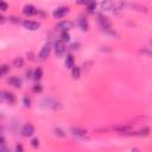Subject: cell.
I'll return each instance as SVG.
<instances>
[{
  "mask_svg": "<svg viewBox=\"0 0 152 152\" xmlns=\"http://www.w3.org/2000/svg\"><path fill=\"white\" fill-rule=\"evenodd\" d=\"M71 76H73V79H75V80L80 79V76H81V68L77 67V66H75L71 69Z\"/></svg>",
  "mask_w": 152,
  "mask_h": 152,
  "instance_id": "5bb4252c",
  "label": "cell"
},
{
  "mask_svg": "<svg viewBox=\"0 0 152 152\" xmlns=\"http://www.w3.org/2000/svg\"><path fill=\"white\" fill-rule=\"evenodd\" d=\"M42 76H43V70H42L40 68L35 69V71H33V79H35L36 81H39V80L42 79Z\"/></svg>",
  "mask_w": 152,
  "mask_h": 152,
  "instance_id": "ac0fdd59",
  "label": "cell"
},
{
  "mask_svg": "<svg viewBox=\"0 0 152 152\" xmlns=\"http://www.w3.org/2000/svg\"><path fill=\"white\" fill-rule=\"evenodd\" d=\"M77 24H79V26H80V29L82 30V31H87L88 30V22H87V19L84 17H80L79 20H77Z\"/></svg>",
  "mask_w": 152,
  "mask_h": 152,
  "instance_id": "4fadbf2b",
  "label": "cell"
},
{
  "mask_svg": "<svg viewBox=\"0 0 152 152\" xmlns=\"http://www.w3.org/2000/svg\"><path fill=\"white\" fill-rule=\"evenodd\" d=\"M1 100L8 102L10 105L16 103V96H14L13 93H10V92H3L1 93Z\"/></svg>",
  "mask_w": 152,
  "mask_h": 152,
  "instance_id": "52a82bcc",
  "label": "cell"
},
{
  "mask_svg": "<svg viewBox=\"0 0 152 152\" xmlns=\"http://www.w3.org/2000/svg\"><path fill=\"white\" fill-rule=\"evenodd\" d=\"M32 90H33V93H42L43 87H42V84H36V86H33Z\"/></svg>",
  "mask_w": 152,
  "mask_h": 152,
  "instance_id": "484cf974",
  "label": "cell"
},
{
  "mask_svg": "<svg viewBox=\"0 0 152 152\" xmlns=\"http://www.w3.org/2000/svg\"><path fill=\"white\" fill-rule=\"evenodd\" d=\"M130 7L137 10V11H140V12H147V8L143 5H139V4H130Z\"/></svg>",
  "mask_w": 152,
  "mask_h": 152,
  "instance_id": "d6986e66",
  "label": "cell"
},
{
  "mask_svg": "<svg viewBox=\"0 0 152 152\" xmlns=\"http://www.w3.org/2000/svg\"><path fill=\"white\" fill-rule=\"evenodd\" d=\"M33 133H35V127L32 124H26L22 128V134L24 137H31V135H33Z\"/></svg>",
  "mask_w": 152,
  "mask_h": 152,
  "instance_id": "ba28073f",
  "label": "cell"
},
{
  "mask_svg": "<svg viewBox=\"0 0 152 152\" xmlns=\"http://www.w3.org/2000/svg\"><path fill=\"white\" fill-rule=\"evenodd\" d=\"M23 26L27 30H31V31H36V30L39 29L40 24L37 23V22H33V20H24L23 22Z\"/></svg>",
  "mask_w": 152,
  "mask_h": 152,
  "instance_id": "5b68a950",
  "label": "cell"
},
{
  "mask_svg": "<svg viewBox=\"0 0 152 152\" xmlns=\"http://www.w3.org/2000/svg\"><path fill=\"white\" fill-rule=\"evenodd\" d=\"M50 52H51V44H50V43L44 44L43 48H42V50H40V52H39V55H38V58H39L40 61H45V59L49 57Z\"/></svg>",
  "mask_w": 152,
  "mask_h": 152,
  "instance_id": "6da1fadb",
  "label": "cell"
},
{
  "mask_svg": "<svg viewBox=\"0 0 152 152\" xmlns=\"http://www.w3.org/2000/svg\"><path fill=\"white\" fill-rule=\"evenodd\" d=\"M23 13L25 14V16L31 17V16H35V14H37L38 11H37V8H36L35 6H32V5H26V6H24V8H23Z\"/></svg>",
  "mask_w": 152,
  "mask_h": 152,
  "instance_id": "30bf717a",
  "label": "cell"
},
{
  "mask_svg": "<svg viewBox=\"0 0 152 152\" xmlns=\"http://www.w3.org/2000/svg\"><path fill=\"white\" fill-rule=\"evenodd\" d=\"M55 133H56L57 135H59V137H66L64 132H63L62 130H59V128H56V130H55Z\"/></svg>",
  "mask_w": 152,
  "mask_h": 152,
  "instance_id": "f546056e",
  "label": "cell"
},
{
  "mask_svg": "<svg viewBox=\"0 0 152 152\" xmlns=\"http://www.w3.org/2000/svg\"><path fill=\"white\" fill-rule=\"evenodd\" d=\"M54 49L57 56H62L66 52V43H63L62 40H57L54 45Z\"/></svg>",
  "mask_w": 152,
  "mask_h": 152,
  "instance_id": "277c9868",
  "label": "cell"
},
{
  "mask_svg": "<svg viewBox=\"0 0 152 152\" xmlns=\"http://www.w3.org/2000/svg\"><path fill=\"white\" fill-rule=\"evenodd\" d=\"M95 7H96V4H95V3H88V4H87V8H88V12H89V13H94Z\"/></svg>",
  "mask_w": 152,
  "mask_h": 152,
  "instance_id": "d4e9b609",
  "label": "cell"
},
{
  "mask_svg": "<svg viewBox=\"0 0 152 152\" xmlns=\"http://www.w3.org/2000/svg\"><path fill=\"white\" fill-rule=\"evenodd\" d=\"M8 8V5L5 1H0V10L1 11H6Z\"/></svg>",
  "mask_w": 152,
  "mask_h": 152,
  "instance_id": "f1b7e54d",
  "label": "cell"
},
{
  "mask_svg": "<svg viewBox=\"0 0 152 152\" xmlns=\"http://www.w3.org/2000/svg\"><path fill=\"white\" fill-rule=\"evenodd\" d=\"M150 128L149 127H144V128H142V130H139L138 132H135V133H133L134 135H138V137H146V135H149L150 134Z\"/></svg>",
  "mask_w": 152,
  "mask_h": 152,
  "instance_id": "e0dca14e",
  "label": "cell"
},
{
  "mask_svg": "<svg viewBox=\"0 0 152 152\" xmlns=\"http://www.w3.org/2000/svg\"><path fill=\"white\" fill-rule=\"evenodd\" d=\"M71 132L74 135L79 137V138H86V135H87V131L83 128H80V127H73Z\"/></svg>",
  "mask_w": 152,
  "mask_h": 152,
  "instance_id": "8fae6325",
  "label": "cell"
},
{
  "mask_svg": "<svg viewBox=\"0 0 152 152\" xmlns=\"http://www.w3.org/2000/svg\"><path fill=\"white\" fill-rule=\"evenodd\" d=\"M113 130L116 131L118 133H121V134H130V133H132V127L130 125H118V126H114Z\"/></svg>",
  "mask_w": 152,
  "mask_h": 152,
  "instance_id": "8992f818",
  "label": "cell"
},
{
  "mask_svg": "<svg viewBox=\"0 0 152 152\" xmlns=\"http://www.w3.org/2000/svg\"><path fill=\"white\" fill-rule=\"evenodd\" d=\"M12 66L14 68H22V67H24V59L22 57H16V58L13 59Z\"/></svg>",
  "mask_w": 152,
  "mask_h": 152,
  "instance_id": "2e32d148",
  "label": "cell"
},
{
  "mask_svg": "<svg viewBox=\"0 0 152 152\" xmlns=\"http://www.w3.org/2000/svg\"><path fill=\"white\" fill-rule=\"evenodd\" d=\"M139 54L143 55V56L152 57V50H149V49H140V50H139Z\"/></svg>",
  "mask_w": 152,
  "mask_h": 152,
  "instance_id": "cb8c5ba5",
  "label": "cell"
},
{
  "mask_svg": "<svg viewBox=\"0 0 152 152\" xmlns=\"http://www.w3.org/2000/svg\"><path fill=\"white\" fill-rule=\"evenodd\" d=\"M56 29L61 32H68L70 29H73V23L69 20H64V22H61L56 25Z\"/></svg>",
  "mask_w": 152,
  "mask_h": 152,
  "instance_id": "7a4b0ae2",
  "label": "cell"
},
{
  "mask_svg": "<svg viewBox=\"0 0 152 152\" xmlns=\"http://www.w3.org/2000/svg\"><path fill=\"white\" fill-rule=\"evenodd\" d=\"M102 10H112L113 8V3L112 1H103L101 3Z\"/></svg>",
  "mask_w": 152,
  "mask_h": 152,
  "instance_id": "ffe728a7",
  "label": "cell"
},
{
  "mask_svg": "<svg viewBox=\"0 0 152 152\" xmlns=\"http://www.w3.org/2000/svg\"><path fill=\"white\" fill-rule=\"evenodd\" d=\"M23 103H24L25 107H30V105H31V100H30L27 96H24V99H23Z\"/></svg>",
  "mask_w": 152,
  "mask_h": 152,
  "instance_id": "4316f807",
  "label": "cell"
},
{
  "mask_svg": "<svg viewBox=\"0 0 152 152\" xmlns=\"http://www.w3.org/2000/svg\"><path fill=\"white\" fill-rule=\"evenodd\" d=\"M0 152H10V150L6 147V145H1V149H0Z\"/></svg>",
  "mask_w": 152,
  "mask_h": 152,
  "instance_id": "1f68e13d",
  "label": "cell"
},
{
  "mask_svg": "<svg viewBox=\"0 0 152 152\" xmlns=\"http://www.w3.org/2000/svg\"><path fill=\"white\" fill-rule=\"evenodd\" d=\"M132 152H139L138 149H132Z\"/></svg>",
  "mask_w": 152,
  "mask_h": 152,
  "instance_id": "836d02e7",
  "label": "cell"
},
{
  "mask_svg": "<svg viewBox=\"0 0 152 152\" xmlns=\"http://www.w3.org/2000/svg\"><path fill=\"white\" fill-rule=\"evenodd\" d=\"M125 6V3H121V1H115V3H113V8L112 10H114V11H119V10H121Z\"/></svg>",
  "mask_w": 152,
  "mask_h": 152,
  "instance_id": "44dd1931",
  "label": "cell"
},
{
  "mask_svg": "<svg viewBox=\"0 0 152 152\" xmlns=\"http://www.w3.org/2000/svg\"><path fill=\"white\" fill-rule=\"evenodd\" d=\"M61 40H62L63 43L69 42L70 40V35L68 32H62V33H61Z\"/></svg>",
  "mask_w": 152,
  "mask_h": 152,
  "instance_id": "603a6c76",
  "label": "cell"
},
{
  "mask_svg": "<svg viewBox=\"0 0 152 152\" xmlns=\"http://www.w3.org/2000/svg\"><path fill=\"white\" fill-rule=\"evenodd\" d=\"M16 152H24V147L22 144H17L16 146Z\"/></svg>",
  "mask_w": 152,
  "mask_h": 152,
  "instance_id": "4dcf8cb0",
  "label": "cell"
},
{
  "mask_svg": "<svg viewBox=\"0 0 152 152\" xmlns=\"http://www.w3.org/2000/svg\"><path fill=\"white\" fill-rule=\"evenodd\" d=\"M8 83L13 87L16 88H20L22 87V80L19 77H16V76H13V77H10L8 79Z\"/></svg>",
  "mask_w": 152,
  "mask_h": 152,
  "instance_id": "7c38bea8",
  "label": "cell"
},
{
  "mask_svg": "<svg viewBox=\"0 0 152 152\" xmlns=\"http://www.w3.org/2000/svg\"><path fill=\"white\" fill-rule=\"evenodd\" d=\"M31 146L35 147V149H37V147L39 146V140H38V138H33V139L31 140Z\"/></svg>",
  "mask_w": 152,
  "mask_h": 152,
  "instance_id": "83f0119b",
  "label": "cell"
},
{
  "mask_svg": "<svg viewBox=\"0 0 152 152\" xmlns=\"http://www.w3.org/2000/svg\"><path fill=\"white\" fill-rule=\"evenodd\" d=\"M10 71V67L7 66V64H4V66H1V70H0V75H1L3 76V77H4V76H6L7 75V73Z\"/></svg>",
  "mask_w": 152,
  "mask_h": 152,
  "instance_id": "7402d4cb",
  "label": "cell"
},
{
  "mask_svg": "<svg viewBox=\"0 0 152 152\" xmlns=\"http://www.w3.org/2000/svg\"><path fill=\"white\" fill-rule=\"evenodd\" d=\"M0 23H1V24L5 23V18H4V17H0Z\"/></svg>",
  "mask_w": 152,
  "mask_h": 152,
  "instance_id": "d6a6232c",
  "label": "cell"
},
{
  "mask_svg": "<svg viewBox=\"0 0 152 152\" xmlns=\"http://www.w3.org/2000/svg\"><path fill=\"white\" fill-rule=\"evenodd\" d=\"M68 12H69V8H68V7H64V6L57 7V8L54 11L52 16H54V18H56V19H61V18H63L64 16H67Z\"/></svg>",
  "mask_w": 152,
  "mask_h": 152,
  "instance_id": "3957f363",
  "label": "cell"
},
{
  "mask_svg": "<svg viewBox=\"0 0 152 152\" xmlns=\"http://www.w3.org/2000/svg\"><path fill=\"white\" fill-rule=\"evenodd\" d=\"M66 66H67V68H70V69H73L75 67V61H74L73 55H67V57H66Z\"/></svg>",
  "mask_w": 152,
  "mask_h": 152,
  "instance_id": "9a60e30c",
  "label": "cell"
},
{
  "mask_svg": "<svg viewBox=\"0 0 152 152\" xmlns=\"http://www.w3.org/2000/svg\"><path fill=\"white\" fill-rule=\"evenodd\" d=\"M98 18H99L98 20H99V24H100V26H101V29H102V31H103V30H107V29L112 27V26H111V22L108 20V18L101 16V14H99Z\"/></svg>",
  "mask_w": 152,
  "mask_h": 152,
  "instance_id": "9c48e42d",
  "label": "cell"
}]
</instances>
